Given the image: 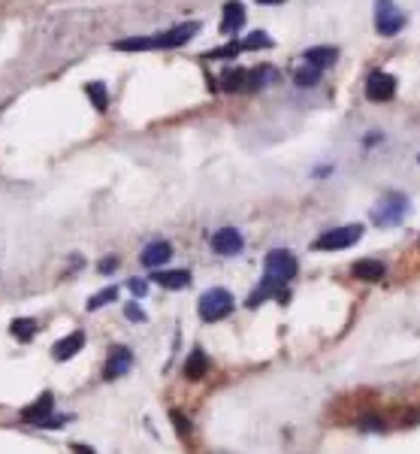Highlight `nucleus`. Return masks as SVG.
Returning <instances> with one entry per match:
<instances>
[{
  "label": "nucleus",
  "mask_w": 420,
  "mask_h": 454,
  "mask_svg": "<svg viewBox=\"0 0 420 454\" xmlns=\"http://www.w3.org/2000/svg\"><path fill=\"white\" fill-rule=\"evenodd\" d=\"M233 306H236V300H233V294L227 291V288H209V291L200 297V303H197V312H200L203 321L215 324V321H221V318L230 315Z\"/></svg>",
  "instance_id": "1"
},
{
  "label": "nucleus",
  "mask_w": 420,
  "mask_h": 454,
  "mask_svg": "<svg viewBox=\"0 0 420 454\" xmlns=\"http://www.w3.org/2000/svg\"><path fill=\"white\" fill-rule=\"evenodd\" d=\"M263 270H266L263 282H269V285H276V288L285 291V285L296 276V257L290 255V252H285V248H276V252L266 255Z\"/></svg>",
  "instance_id": "2"
},
{
  "label": "nucleus",
  "mask_w": 420,
  "mask_h": 454,
  "mask_svg": "<svg viewBox=\"0 0 420 454\" xmlns=\"http://www.w3.org/2000/svg\"><path fill=\"white\" fill-rule=\"evenodd\" d=\"M363 237V224H345V227H330L311 242L315 252H339V248H351L357 239Z\"/></svg>",
  "instance_id": "3"
},
{
  "label": "nucleus",
  "mask_w": 420,
  "mask_h": 454,
  "mask_svg": "<svg viewBox=\"0 0 420 454\" xmlns=\"http://www.w3.org/2000/svg\"><path fill=\"white\" fill-rule=\"evenodd\" d=\"M406 212H408L406 194H387L384 200L372 209V221H375L378 227H393V224H399L402 218H406Z\"/></svg>",
  "instance_id": "4"
},
{
  "label": "nucleus",
  "mask_w": 420,
  "mask_h": 454,
  "mask_svg": "<svg viewBox=\"0 0 420 454\" xmlns=\"http://www.w3.org/2000/svg\"><path fill=\"white\" fill-rule=\"evenodd\" d=\"M406 28V15L396 10L393 0H375V30L381 36H393Z\"/></svg>",
  "instance_id": "5"
},
{
  "label": "nucleus",
  "mask_w": 420,
  "mask_h": 454,
  "mask_svg": "<svg viewBox=\"0 0 420 454\" xmlns=\"http://www.w3.org/2000/svg\"><path fill=\"white\" fill-rule=\"evenodd\" d=\"M133 363V352L127 345H112L109 348V358L103 363V378L106 382H115L118 376H124Z\"/></svg>",
  "instance_id": "6"
},
{
  "label": "nucleus",
  "mask_w": 420,
  "mask_h": 454,
  "mask_svg": "<svg viewBox=\"0 0 420 454\" xmlns=\"http://www.w3.org/2000/svg\"><path fill=\"white\" fill-rule=\"evenodd\" d=\"M393 94H396V79L390 73L375 70L369 79H366V97H369L372 103H387Z\"/></svg>",
  "instance_id": "7"
},
{
  "label": "nucleus",
  "mask_w": 420,
  "mask_h": 454,
  "mask_svg": "<svg viewBox=\"0 0 420 454\" xmlns=\"http://www.w3.org/2000/svg\"><path fill=\"white\" fill-rule=\"evenodd\" d=\"M200 21H185V25H175L173 30H164V34L157 36V49H179V45H185L190 36L200 34Z\"/></svg>",
  "instance_id": "8"
},
{
  "label": "nucleus",
  "mask_w": 420,
  "mask_h": 454,
  "mask_svg": "<svg viewBox=\"0 0 420 454\" xmlns=\"http://www.w3.org/2000/svg\"><path fill=\"white\" fill-rule=\"evenodd\" d=\"M242 246H245V242H242V233L236 230V227H221L215 237H212V248H215L218 255H227V257L239 255Z\"/></svg>",
  "instance_id": "9"
},
{
  "label": "nucleus",
  "mask_w": 420,
  "mask_h": 454,
  "mask_svg": "<svg viewBox=\"0 0 420 454\" xmlns=\"http://www.w3.org/2000/svg\"><path fill=\"white\" fill-rule=\"evenodd\" d=\"M52 409H55V397H52V393H40L36 403H30L27 409H21V421H25V424H43L52 415Z\"/></svg>",
  "instance_id": "10"
},
{
  "label": "nucleus",
  "mask_w": 420,
  "mask_h": 454,
  "mask_svg": "<svg viewBox=\"0 0 420 454\" xmlns=\"http://www.w3.org/2000/svg\"><path fill=\"white\" fill-rule=\"evenodd\" d=\"M173 257V246L166 239H155L148 242V246L142 248V263L145 267H160V263H166Z\"/></svg>",
  "instance_id": "11"
},
{
  "label": "nucleus",
  "mask_w": 420,
  "mask_h": 454,
  "mask_svg": "<svg viewBox=\"0 0 420 454\" xmlns=\"http://www.w3.org/2000/svg\"><path fill=\"white\" fill-rule=\"evenodd\" d=\"M351 276L360 279V282H378V279L387 276V270H384V263H381V261L363 257V261H357L354 267H351Z\"/></svg>",
  "instance_id": "12"
},
{
  "label": "nucleus",
  "mask_w": 420,
  "mask_h": 454,
  "mask_svg": "<svg viewBox=\"0 0 420 454\" xmlns=\"http://www.w3.org/2000/svg\"><path fill=\"white\" fill-rule=\"evenodd\" d=\"M242 25H245V6H242L239 0H230V3L224 6L221 34H236V30H242Z\"/></svg>",
  "instance_id": "13"
},
{
  "label": "nucleus",
  "mask_w": 420,
  "mask_h": 454,
  "mask_svg": "<svg viewBox=\"0 0 420 454\" xmlns=\"http://www.w3.org/2000/svg\"><path fill=\"white\" fill-rule=\"evenodd\" d=\"M82 345H85V333H82V330H76V333H70V336H64L55 345V360H70L73 354L82 352Z\"/></svg>",
  "instance_id": "14"
},
{
  "label": "nucleus",
  "mask_w": 420,
  "mask_h": 454,
  "mask_svg": "<svg viewBox=\"0 0 420 454\" xmlns=\"http://www.w3.org/2000/svg\"><path fill=\"white\" fill-rule=\"evenodd\" d=\"M305 64L318 67V70H324V67L335 64V58H339V49H333V45H315V49L305 52Z\"/></svg>",
  "instance_id": "15"
},
{
  "label": "nucleus",
  "mask_w": 420,
  "mask_h": 454,
  "mask_svg": "<svg viewBox=\"0 0 420 454\" xmlns=\"http://www.w3.org/2000/svg\"><path fill=\"white\" fill-rule=\"evenodd\" d=\"M155 282H157L160 288L179 291V288H188L190 272H188V270H160V272H155Z\"/></svg>",
  "instance_id": "16"
},
{
  "label": "nucleus",
  "mask_w": 420,
  "mask_h": 454,
  "mask_svg": "<svg viewBox=\"0 0 420 454\" xmlns=\"http://www.w3.org/2000/svg\"><path fill=\"white\" fill-rule=\"evenodd\" d=\"M206 373H209V358L203 348H194L185 360V378H203Z\"/></svg>",
  "instance_id": "17"
},
{
  "label": "nucleus",
  "mask_w": 420,
  "mask_h": 454,
  "mask_svg": "<svg viewBox=\"0 0 420 454\" xmlns=\"http://www.w3.org/2000/svg\"><path fill=\"white\" fill-rule=\"evenodd\" d=\"M115 52H148L157 49V36H127V40H115L112 43Z\"/></svg>",
  "instance_id": "18"
},
{
  "label": "nucleus",
  "mask_w": 420,
  "mask_h": 454,
  "mask_svg": "<svg viewBox=\"0 0 420 454\" xmlns=\"http://www.w3.org/2000/svg\"><path fill=\"white\" fill-rule=\"evenodd\" d=\"M221 88H224V91L248 88V70H245V67H233V70H227L224 76H221Z\"/></svg>",
  "instance_id": "19"
},
{
  "label": "nucleus",
  "mask_w": 420,
  "mask_h": 454,
  "mask_svg": "<svg viewBox=\"0 0 420 454\" xmlns=\"http://www.w3.org/2000/svg\"><path fill=\"white\" fill-rule=\"evenodd\" d=\"M85 94H88V100L94 103L97 112H106V109H109V91H106L103 82H88V85H85Z\"/></svg>",
  "instance_id": "20"
},
{
  "label": "nucleus",
  "mask_w": 420,
  "mask_h": 454,
  "mask_svg": "<svg viewBox=\"0 0 420 454\" xmlns=\"http://www.w3.org/2000/svg\"><path fill=\"white\" fill-rule=\"evenodd\" d=\"M294 82L300 88H311V85H318V82H320V70H318V67H311V64H305V67H300V70L294 73Z\"/></svg>",
  "instance_id": "21"
},
{
  "label": "nucleus",
  "mask_w": 420,
  "mask_h": 454,
  "mask_svg": "<svg viewBox=\"0 0 420 454\" xmlns=\"http://www.w3.org/2000/svg\"><path fill=\"white\" fill-rule=\"evenodd\" d=\"M34 333H36V324L30 321V318H15V321H12V336L21 339V343H30Z\"/></svg>",
  "instance_id": "22"
},
{
  "label": "nucleus",
  "mask_w": 420,
  "mask_h": 454,
  "mask_svg": "<svg viewBox=\"0 0 420 454\" xmlns=\"http://www.w3.org/2000/svg\"><path fill=\"white\" fill-rule=\"evenodd\" d=\"M272 79H276V70H272V67H257V70H248V88L269 85Z\"/></svg>",
  "instance_id": "23"
},
{
  "label": "nucleus",
  "mask_w": 420,
  "mask_h": 454,
  "mask_svg": "<svg viewBox=\"0 0 420 454\" xmlns=\"http://www.w3.org/2000/svg\"><path fill=\"white\" fill-rule=\"evenodd\" d=\"M242 52H254V49H272V40L263 34V30H254L248 40H242Z\"/></svg>",
  "instance_id": "24"
},
{
  "label": "nucleus",
  "mask_w": 420,
  "mask_h": 454,
  "mask_svg": "<svg viewBox=\"0 0 420 454\" xmlns=\"http://www.w3.org/2000/svg\"><path fill=\"white\" fill-rule=\"evenodd\" d=\"M115 297H118V288H115V285H109V288H103L100 294H94V297L88 300V309H91V312H94V309L106 306V303H112V300H115Z\"/></svg>",
  "instance_id": "25"
},
{
  "label": "nucleus",
  "mask_w": 420,
  "mask_h": 454,
  "mask_svg": "<svg viewBox=\"0 0 420 454\" xmlns=\"http://www.w3.org/2000/svg\"><path fill=\"white\" fill-rule=\"evenodd\" d=\"M242 52V45L239 43H227V45H221V49H215V52H206L203 58H212V61H218V58H233V55H239Z\"/></svg>",
  "instance_id": "26"
},
{
  "label": "nucleus",
  "mask_w": 420,
  "mask_h": 454,
  "mask_svg": "<svg viewBox=\"0 0 420 454\" xmlns=\"http://www.w3.org/2000/svg\"><path fill=\"white\" fill-rule=\"evenodd\" d=\"M170 418H173V424H175V430H179V436H190V424H188V418L179 412V409H173Z\"/></svg>",
  "instance_id": "27"
},
{
  "label": "nucleus",
  "mask_w": 420,
  "mask_h": 454,
  "mask_svg": "<svg viewBox=\"0 0 420 454\" xmlns=\"http://www.w3.org/2000/svg\"><path fill=\"white\" fill-rule=\"evenodd\" d=\"M124 315L131 318V321H136V324H145V312H142L140 306H136V303H127V306H124Z\"/></svg>",
  "instance_id": "28"
},
{
  "label": "nucleus",
  "mask_w": 420,
  "mask_h": 454,
  "mask_svg": "<svg viewBox=\"0 0 420 454\" xmlns=\"http://www.w3.org/2000/svg\"><path fill=\"white\" fill-rule=\"evenodd\" d=\"M127 288H131V291L136 294V297H145V294H148V285H145L142 279H133V282L127 285Z\"/></svg>",
  "instance_id": "29"
},
{
  "label": "nucleus",
  "mask_w": 420,
  "mask_h": 454,
  "mask_svg": "<svg viewBox=\"0 0 420 454\" xmlns=\"http://www.w3.org/2000/svg\"><path fill=\"white\" fill-rule=\"evenodd\" d=\"M115 267H118V257H106V261H100V267H97V270H100V272H112Z\"/></svg>",
  "instance_id": "30"
},
{
  "label": "nucleus",
  "mask_w": 420,
  "mask_h": 454,
  "mask_svg": "<svg viewBox=\"0 0 420 454\" xmlns=\"http://www.w3.org/2000/svg\"><path fill=\"white\" fill-rule=\"evenodd\" d=\"M73 451H76V454H94L91 448H85V445H82V442H76V445H73Z\"/></svg>",
  "instance_id": "31"
},
{
  "label": "nucleus",
  "mask_w": 420,
  "mask_h": 454,
  "mask_svg": "<svg viewBox=\"0 0 420 454\" xmlns=\"http://www.w3.org/2000/svg\"><path fill=\"white\" fill-rule=\"evenodd\" d=\"M257 3H263V6H272V3H287V0H257Z\"/></svg>",
  "instance_id": "32"
},
{
  "label": "nucleus",
  "mask_w": 420,
  "mask_h": 454,
  "mask_svg": "<svg viewBox=\"0 0 420 454\" xmlns=\"http://www.w3.org/2000/svg\"><path fill=\"white\" fill-rule=\"evenodd\" d=\"M417 161H420V158H417Z\"/></svg>",
  "instance_id": "33"
}]
</instances>
